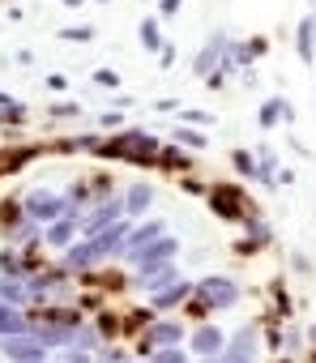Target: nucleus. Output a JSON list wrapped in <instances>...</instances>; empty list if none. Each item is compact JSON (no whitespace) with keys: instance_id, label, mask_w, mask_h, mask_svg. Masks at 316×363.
<instances>
[{"instance_id":"nucleus-13","label":"nucleus","mask_w":316,"mask_h":363,"mask_svg":"<svg viewBox=\"0 0 316 363\" xmlns=\"http://www.w3.org/2000/svg\"><path fill=\"white\" fill-rule=\"evenodd\" d=\"M73 231H81L73 218H56V223H47V231H43V240L52 244V248H69V240H73Z\"/></svg>"},{"instance_id":"nucleus-29","label":"nucleus","mask_w":316,"mask_h":363,"mask_svg":"<svg viewBox=\"0 0 316 363\" xmlns=\"http://www.w3.org/2000/svg\"><path fill=\"white\" fill-rule=\"evenodd\" d=\"M94 82H103V86H120V77H115V73H107V69H103V73H94Z\"/></svg>"},{"instance_id":"nucleus-27","label":"nucleus","mask_w":316,"mask_h":363,"mask_svg":"<svg viewBox=\"0 0 316 363\" xmlns=\"http://www.w3.org/2000/svg\"><path fill=\"white\" fill-rule=\"evenodd\" d=\"M184 120H188V124H210L214 116H210V111H184Z\"/></svg>"},{"instance_id":"nucleus-32","label":"nucleus","mask_w":316,"mask_h":363,"mask_svg":"<svg viewBox=\"0 0 316 363\" xmlns=\"http://www.w3.org/2000/svg\"><path fill=\"white\" fill-rule=\"evenodd\" d=\"M64 5H73V9H77V5H81V0H64Z\"/></svg>"},{"instance_id":"nucleus-1","label":"nucleus","mask_w":316,"mask_h":363,"mask_svg":"<svg viewBox=\"0 0 316 363\" xmlns=\"http://www.w3.org/2000/svg\"><path fill=\"white\" fill-rule=\"evenodd\" d=\"M176 252H180V240H176V235H163L158 244H149V248L132 252L128 261L137 265V274H141V278H149V274H158L163 265H171V261H176Z\"/></svg>"},{"instance_id":"nucleus-2","label":"nucleus","mask_w":316,"mask_h":363,"mask_svg":"<svg viewBox=\"0 0 316 363\" xmlns=\"http://www.w3.org/2000/svg\"><path fill=\"white\" fill-rule=\"evenodd\" d=\"M73 210V197H56V193H30L22 201V214L26 218H39V223H56Z\"/></svg>"},{"instance_id":"nucleus-24","label":"nucleus","mask_w":316,"mask_h":363,"mask_svg":"<svg viewBox=\"0 0 316 363\" xmlns=\"http://www.w3.org/2000/svg\"><path fill=\"white\" fill-rule=\"evenodd\" d=\"M154 363H188V354L180 346H167V350H154Z\"/></svg>"},{"instance_id":"nucleus-17","label":"nucleus","mask_w":316,"mask_h":363,"mask_svg":"<svg viewBox=\"0 0 316 363\" xmlns=\"http://www.w3.org/2000/svg\"><path fill=\"white\" fill-rule=\"evenodd\" d=\"M35 337H39L43 346H69V342H77V333H73V329H52V325H39V329H35Z\"/></svg>"},{"instance_id":"nucleus-31","label":"nucleus","mask_w":316,"mask_h":363,"mask_svg":"<svg viewBox=\"0 0 316 363\" xmlns=\"http://www.w3.org/2000/svg\"><path fill=\"white\" fill-rule=\"evenodd\" d=\"M69 363H90V359H86V354H73V359H69Z\"/></svg>"},{"instance_id":"nucleus-3","label":"nucleus","mask_w":316,"mask_h":363,"mask_svg":"<svg viewBox=\"0 0 316 363\" xmlns=\"http://www.w3.org/2000/svg\"><path fill=\"white\" fill-rule=\"evenodd\" d=\"M193 295H197V299H201V303L214 312V308H235V299H239V286H235L231 278H218V274H214V278H201Z\"/></svg>"},{"instance_id":"nucleus-4","label":"nucleus","mask_w":316,"mask_h":363,"mask_svg":"<svg viewBox=\"0 0 316 363\" xmlns=\"http://www.w3.org/2000/svg\"><path fill=\"white\" fill-rule=\"evenodd\" d=\"M252 359H256V329L244 325V329H239L214 359H205V363H252Z\"/></svg>"},{"instance_id":"nucleus-11","label":"nucleus","mask_w":316,"mask_h":363,"mask_svg":"<svg viewBox=\"0 0 316 363\" xmlns=\"http://www.w3.org/2000/svg\"><path fill=\"white\" fill-rule=\"evenodd\" d=\"M64 261H69V269H90V265H98V261H103V248H98L94 240H86V244L69 248V252H64Z\"/></svg>"},{"instance_id":"nucleus-28","label":"nucleus","mask_w":316,"mask_h":363,"mask_svg":"<svg viewBox=\"0 0 316 363\" xmlns=\"http://www.w3.org/2000/svg\"><path fill=\"white\" fill-rule=\"evenodd\" d=\"M64 39H94V30H86V26H77V30H64Z\"/></svg>"},{"instance_id":"nucleus-16","label":"nucleus","mask_w":316,"mask_h":363,"mask_svg":"<svg viewBox=\"0 0 316 363\" xmlns=\"http://www.w3.org/2000/svg\"><path fill=\"white\" fill-rule=\"evenodd\" d=\"M184 295H188V282H171V286H163V291H154L149 299H154V308H176Z\"/></svg>"},{"instance_id":"nucleus-14","label":"nucleus","mask_w":316,"mask_h":363,"mask_svg":"<svg viewBox=\"0 0 316 363\" xmlns=\"http://www.w3.org/2000/svg\"><path fill=\"white\" fill-rule=\"evenodd\" d=\"M149 201H154V189H149V184H132V189H128V197H124V218H132V214L149 210Z\"/></svg>"},{"instance_id":"nucleus-8","label":"nucleus","mask_w":316,"mask_h":363,"mask_svg":"<svg viewBox=\"0 0 316 363\" xmlns=\"http://www.w3.org/2000/svg\"><path fill=\"white\" fill-rule=\"evenodd\" d=\"M222 346H227V333H222V329H214V325H201V329H193V354H205V359H214Z\"/></svg>"},{"instance_id":"nucleus-21","label":"nucleus","mask_w":316,"mask_h":363,"mask_svg":"<svg viewBox=\"0 0 316 363\" xmlns=\"http://www.w3.org/2000/svg\"><path fill=\"white\" fill-rule=\"evenodd\" d=\"M141 43L149 48V52H163L167 43H163V35H158V26L154 22H141Z\"/></svg>"},{"instance_id":"nucleus-10","label":"nucleus","mask_w":316,"mask_h":363,"mask_svg":"<svg viewBox=\"0 0 316 363\" xmlns=\"http://www.w3.org/2000/svg\"><path fill=\"white\" fill-rule=\"evenodd\" d=\"M295 48H299V60H303V65L316 60V13L295 26Z\"/></svg>"},{"instance_id":"nucleus-7","label":"nucleus","mask_w":316,"mask_h":363,"mask_svg":"<svg viewBox=\"0 0 316 363\" xmlns=\"http://www.w3.org/2000/svg\"><path fill=\"white\" fill-rule=\"evenodd\" d=\"M167 235V223L158 218V223H141L132 235H128V244H124V257H132V252H141V248H149V244H158Z\"/></svg>"},{"instance_id":"nucleus-9","label":"nucleus","mask_w":316,"mask_h":363,"mask_svg":"<svg viewBox=\"0 0 316 363\" xmlns=\"http://www.w3.org/2000/svg\"><path fill=\"white\" fill-rule=\"evenodd\" d=\"M180 337H184V329H180V325L158 320V325L145 333V346H149V350H167V346H180Z\"/></svg>"},{"instance_id":"nucleus-22","label":"nucleus","mask_w":316,"mask_h":363,"mask_svg":"<svg viewBox=\"0 0 316 363\" xmlns=\"http://www.w3.org/2000/svg\"><path fill=\"white\" fill-rule=\"evenodd\" d=\"M0 269H5V274H26V269H30V261H26V257H18V252H5V257H0Z\"/></svg>"},{"instance_id":"nucleus-5","label":"nucleus","mask_w":316,"mask_h":363,"mask_svg":"<svg viewBox=\"0 0 316 363\" xmlns=\"http://www.w3.org/2000/svg\"><path fill=\"white\" fill-rule=\"evenodd\" d=\"M0 350H5L13 363H43V359H47V346L35 337V329H30V333H13V337H5V342H0Z\"/></svg>"},{"instance_id":"nucleus-18","label":"nucleus","mask_w":316,"mask_h":363,"mask_svg":"<svg viewBox=\"0 0 316 363\" xmlns=\"http://www.w3.org/2000/svg\"><path fill=\"white\" fill-rule=\"evenodd\" d=\"M282 116H286V103H282V99H269V103H261V111H256V124H261V128H273Z\"/></svg>"},{"instance_id":"nucleus-20","label":"nucleus","mask_w":316,"mask_h":363,"mask_svg":"<svg viewBox=\"0 0 316 363\" xmlns=\"http://www.w3.org/2000/svg\"><path fill=\"white\" fill-rule=\"evenodd\" d=\"M35 158V150H22V154H0V175L5 171H18V167H26Z\"/></svg>"},{"instance_id":"nucleus-26","label":"nucleus","mask_w":316,"mask_h":363,"mask_svg":"<svg viewBox=\"0 0 316 363\" xmlns=\"http://www.w3.org/2000/svg\"><path fill=\"white\" fill-rule=\"evenodd\" d=\"M248 227H252V240H261V244H265V240H269V227H265V223H261V218H252V223H248Z\"/></svg>"},{"instance_id":"nucleus-15","label":"nucleus","mask_w":316,"mask_h":363,"mask_svg":"<svg viewBox=\"0 0 316 363\" xmlns=\"http://www.w3.org/2000/svg\"><path fill=\"white\" fill-rule=\"evenodd\" d=\"M26 299H30V282H18V278L0 282V303H26Z\"/></svg>"},{"instance_id":"nucleus-6","label":"nucleus","mask_w":316,"mask_h":363,"mask_svg":"<svg viewBox=\"0 0 316 363\" xmlns=\"http://www.w3.org/2000/svg\"><path fill=\"white\" fill-rule=\"evenodd\" d=\"M210 206H214V214L227 218V223L244 218V193H239V189H214V193H210Z\"/></svg>"},{"instance_id":"nucleus-12","label":"nucleus","mask_w":316,"mask_h":363,"mask_svg":"<svg viewBox=\"0 0 316 363\" xmlns=\"http://www.w3.org/2000/svg\"><path fill=\"white\" fill-rule=\"evenodd\" d=\"M222 52H227V35H214V39L201 48V56L193 60V73H210V69H214V60H218Z\"/></svg>"},{"instance_id":"nucleus-25","label":"nucleus","mask_w":316,"mask_h":363,"mask_svg":"<svg viewBox=\"0 0 316 363\" xmlns=\"http://www.w3.org/2000/svg\"><path fill=\"white\" fill-rule=\"evenodd\" d=\"M176 141H180V145H193V150H205V137H201V133H193V128H180V133H176Z\"/></svg>"},{"instance_id":"nucleus-30","label":"nucleus","mask_w":316,"mask_h":363,"mask_svg":"<svg viewBox=\"0 0 316 363\" xmlns=\"http://www.w3.org/2000/svg\"><path fill=\"white\" fill-rule=\"evenodd\" d=\"M180 9V0H163V13H176Z\"/></svg>"},{"instance_id":"nucleus-23","label":"nucleus","mask_w":316,"mask_h":363,"mask_svg":"<svg viewBox=\"0 0 316 363\" xmlns=\"http://www.w3.org/2000/svg\"><path fill=\"white\" fill-rule=\"evenodd\" d=\"M231 162H235V171H239V175H256V162H252V154H248V150H235V154H231Z\"/></svg>"},{"instance_id":"nucleus-33","label":"nucleus","mask_w":316,"mask_h":363,"mask_svg":"<svg viewBox=\"0 0 316 363\" xmlns=\"http://www.w3.org/2000/svg\"><path fill=\"white\" fill-rule=\"evenodd\" d=\"M0 282H5V278H0Z\"/></svg>"},{"instance_id":"nucleus-19","label":"nucleus","mask_w":316,"mask_h":363,"mask_svg":"<svg viewBox=\"0 0 316 363\" xmlns=\"http://www.w3.org/2000/svg\"><path fill=\"white\" fill-rule=\"evenodd\" d=\"M158 167H171V171H184V167H193V158H188L184 150H163V154H158Z\"/></svg>"}]
</instances>
